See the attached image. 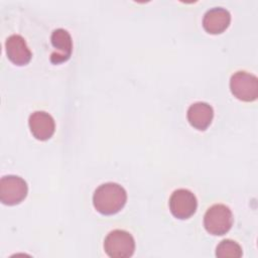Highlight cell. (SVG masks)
Segmentation results:
<instances>
[{
	"label": "cell",
	"instance_id": "3957f363",
	"mask_svg": "<svg viewBox=\"0 0 258 258\" xmlns=\"http://www.w3.org/2000/svg\"><path fill=\"white\" fill-rule=\"evenodd\" d=\"M104 250L112 258H128L135 251L133 236L125 231L116 229L111 231L104 240Z\"/></svg>",
	"mask_w": 258,
	"mask_h": 258
},
{
	"label": "cell",
	"instance_id": "5b68a950",
	"mask_svg": "<svg viewBox=\"0 0 258 258\" xmlns=\"http://www.w3.org/2000/svg\"><path fill=\"white\" fill-rule=\"evenodd\" d=\"M28 186L26 181L14 174L4 175L0 179V201L6 206L20 204L27 196Z\"/></svg>",
	"mask_w": 258,
	"mask_h": 258
},
{
	"label": "cell",
	"instance_id": "52a82bcc",
	"mask_svg": "<svg viewBox=\"0 0 258 258\" xmlns=\"http://www.w3.org/2000/svg\"><path fill=\"white\" fill-rule=\"evenodd\" d=\"M53 51L50 53V61L54 64H59L67 61L73 51V40L68 30L63 28L54 29L50 35Z\"/></svg>",
	"mask_w": 258,
	"mask_h": 258
},
{
	"label": "cell",
	"instance_id": "7c38bea8",
	"mask_svg": "<svg viewBox=\"0 0 258 258\" xmlns=\"http://www.w3.org/2000/svg\"><path fill=\"white\" fill-rule=\"evenodd\" d=\"M242 255L241 246L231 239L221 241L216 248V256L218 258H240Z\"/></svg>",
	"mask_w": 258,
	"mask_h": 258
},
{
	"label": "cell",
	"instance_id": "9c48e42d",
	"mask_svg": "<svg viewBox=\"0 0 258 258\" xmlns=\"http://www.w3.org/2000/svg\"><path fill=\"white\" fill-rule=\"evenodd\" d=\"M5 50L8 59L16 66L27 64L32 56L25 39L19 34H12L7 37Z\"/></svg>",
	"mask_w": 258,
	"mask_h": 258
},
{
	"label": "cell",
	"instance_id": "8fae6325",
	"mask_svg": "<svg viewBox=\"0 0 258 258\" xmlns=\"http://www.w3.org/2000/svg\"><path fill=\"white\" fill-rule=\"evenodd\" d=\"M186 117L188 123L194 128L204 131L213 121L214 110L213 107L206 102H196L188 107Z\"/></svg>",
	"mask_w": 258,
	"mask_h": 258
},
{
	"label": "cell",
	"instance_id": "8992f818",
	"mask_svg": "<svg viewBox=\"0 0 258 258\" xmlns=\"http://www.w3.org/2000/svg\"><path fill=\"white\" fill-rule=\"evenodd\" d=\"M170 213L179 220L190 218L197 211L198 201L194 192L186 188L175 189L168 202Z\"/></svg>",
	"mask_w": 258,
	"mask_h": 258
},
{
	"label": "cell",
	"instance_id": "277c9868",
	"mask_svg": "<svg viewBox=\"0 0 258 258\" xmlns=\"http://www.w3.org/2000/svg\"><path fill=\"white\" fill-rule=\"evenodd\" d=\"M230 90L238 100L253 102L258 97V79L253 74L238 71L230 79Z\"/></svg>",
	"mask_w": 258,
	"mask_h": 258
},
{
	"label": "cell",
	"instance_id": "30bf717a",
	"mask_svg": "<svg viewBox=\"0 0 258 258\" xmlns=\"http://www.w3.org/2000/svg\"><path fill=\"white\" fill-rule=\"evenodd\" d=\"M231 23L230 12L223 7H213L209 9L203 17V27L210 34H220L224 32Z\"/></svg>",
	"mask_w": 258,
	"mask_h": 258
},
{
	"label": "cell",
	"instance_id": "ba28073f",
	"mask_svg": "<svg viewBox=\"0 0 258 258\" xmlns=\"http://www.w3.org/2000/svg\"><path fill=\"white\" fill-rule=\"evenodd\" d=\"M28 126L33 137L40 141L48 140L55 130L54 119L44 111L31 113L28 118Z\"/></svg>",
	"mask_w": 258,
	"mask_h": 258
},
{
	"label": "cell",
	"instance_id": "7a4b0ae2",
	"mask_svg": "<svg viewBox=\"0 0 258 258\" xmlns=\"http://www.w3.org/2000/svg\"><path fill=\"white\" fill-rule=\"evenodd\" d=\"M233 225V214L230 208L223 204L210 207L204 216L206 231L214 236H222L230 231Z\"/></svg>",
	"mask_w": 258,
	"mask_h": 258
},
{
	"label": "cell",
	"instance_id": "6da1fadb",
	"mask_svg": "<svg viewBox=\"0 0 258 258\" xmlns=\"http://www.w3.org/2000/svg\"><path fill=\"white\" fill-rule=\"evenodd\" d=\"M127 202L125 188L116 182H106L99 185L93 195V205L97 212L105 216L119 213Z\"/></svg>",
	"mask_w": 258,
	"mask_h": 258
}]
</instances>
